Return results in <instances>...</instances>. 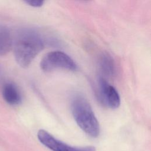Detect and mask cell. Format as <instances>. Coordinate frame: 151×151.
Here are the masks:
<instances>
[{
	"instance_id": "6da1fadb",
	"label": "cell",
	"mask_w": 151,
	"mask_h": 151,
	"mask_svg": "<svg viewBox=\"0 0 151 151\" xmlns=\"http://www.w3.org/2000/svg\"><path fill=\"white\" fill-rule=\"evenodd\" d=\"M45 41L40 32L32 28L20 29L15 38L14 53L21 67H28L45 47Z\"/></svg>"
},
{
	"instance_id": "7a4b0ae2",
	"label": "cell",
	"mask_w": 151,
	"mask_h": 151,
	"mask_svg": "<svg viewBox=\"0 0 151 151\" xmlns=\"http://www.w3.org/2000/svg\"><path fill=\"white\" fill-rule=\"evenodd\" d=\"M73 116L79 127L87 134L96 137L100 134V125L88 101L84 96L77 94L71 103Z\"/></svg>"
},
{
	"instance_id": "3957f363",
	"label": "cell",
	"mask_w": 151,
	"mask_h": 151,
	"mask_svg": "<svg viewBox=\"0 0 151 151\" xmlns=\"http://www.w3.org/2000/svg\"><path fill=\"white\" fill-rule=\"evenodd\" d=\"M40 67L44 72H50L56 69L76 71L77 65L67 54L60 51H51L47 54L40 62Z\"/></svg>"
},
{
	"instance_id": "277c9868",
	"label": "cell",
	"mask_w": 151,
	"mask_h": 151,
	"mask_svg": "<svg viewBox=\"0 0 151 151\" xmlns=\"http://www.w3.org/2000/svg\"><path fill=\"white\" fill-rule=\"evenodd\" d=\"M97 96L100 102L105 107L115 109L120 104V96L116 89L107 80L99 77L97 81Z\"/></svg>"
},
{
	"instance_id": "5b68a950",
	"label": "cell",
	"mask_w": 151,
	"mask_h": 151,
	"mask_svg": "<svg viewBox=\"0 0 151 151\" xmlns=\"http://www.w3.org/2000/svg\"><path fill=\"white\" fill-rule=\"evenodd\" d=\"M39 141L52 151H96L94 146L76 147L70 146L55 138L45 130L41 129L37 133Z\"/></svg>"
},
{
	"instance_id": "8992f818",
	"label": "cell",
	"mask_w": 151,
	"mask_h": 151,
	"mask_svg": "<svg viewBox=\"0 0 151 151\" xmlns=\"http://www.w3.org/2000/svg\"><path fill=\"white\" fill-rule=\"evenodd\" d=\"M99 70L101 77L105 80L113 78L116 74V67L114 60L108 53L104 52L99 57Z\"/></svg>"
},
{
	"instance_id": "52a82bcc",
	"label": "cell",
	"mask_w": 151,
	"mask_h": 151,
	"mask_svg": "<svg viewBox=\"0 0 151 151\" xmlns=\"http://www.w3.org/2000/svg\"><path fill=\"white\" fill-rule=\"evenodd\" d=\"M2 93L4 99L10 105H17L21 101L20 91L16 85L12 83L5 84L2 87Z\"/></svg>"
},
{
	"instance_id": "ba28073f",
	"label": "cell",
	"mask_w": 151,
	"mask_h": 151,
	"mask_svg": "<svg viewBox=\"0 0 151 151\" xmlns=\"http://www.w3.org/2000/svg\"><path fill=\"white\" fill-rule=\"evenodd\" d=\"M12 45V38L9 29L0 25V55L8 54Z\"/></svg>"
},
{
	"instance_id": "9c48e42d",
	"label": "cell",
	"mask_w": 151,
	"mask_h": 151,
	"mask_svg": "<svg viewBox=\"0 0 151 151\" xmlns=\"http://www.w3.org/2000/svg\"><path fill=\"white\" fill-rule=\"evenodd\" d=\"M24 2L33 7H40L42 6L44 3V1L41 0H26Z\"/></svg>"
}]
</instances>
